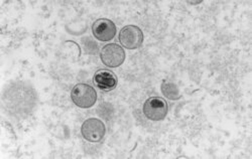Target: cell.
I'll use <instances>...</instances> for the list:
<instances>
[{
	"instance_id": "1",
	"label": "cell",
	"mask_w": 252,
	"mask_h": 159,
	"mask_svg": "<svg viewBox=\"0 0 252 159\" xmlns=\"http://www.w3.org/2000/svg\"><path fill=\"white\" fill-rule=\"evenodd\" d=\"M71 99L77 107L89 109L93 107L97 101V92L90 85L80 83L75 85L72 89Z\"/></svg>"
},
{
	"instance_id": "2",
	"label": "cell",
	"mask_w": 252,
	"mask_h": 159,
	"mask_svg": "<svg viewBox=\"0 0 252 159\" xmlns=\"http://www.w3.org/2000/svg\"><path fill=\"white\" fill-rule=\"evenodd\" d=\"M144 116L151 121H162L167 115L169 106L163 98L151 97L143 104Z\"/></svg>"
},
{
	"instance_id": "3",
	"label": "cell",
	"mask_w": 252,
	"mask_h": 159,
	"mask_svg": "<svg viewBox=\"0 0 252 159\" xmlns=\"http://www.w3.org/2000/svg\"><path fill=\"white\" fill-rule=\"evenodd\" d=\"M83 138L89 142H100L106 134L105 124L98 118H89L81 126Z\"/></svg>"
},
{
	"instance_id": "4",
	"label": "cell",
	"mask_w": 252,
	"mask_h": 159,
	"mask_svg": "<svg viewBox=\"0 0 252 159\" xmlns=\"http://www.w3.org/2000/svg\"><path fill=\"white\" fill-rule=\"evenodd\" d=\"M102 63L108 68H118L125 61V52L123 48L116 44H108L104 46L100 52Z\"/></svg>"
},
{
	"instance_id": "5",
	"label": "cell",
	"mask_w": 252,
	"mask_h": 159,
	"mask_svg": "<svg viewBox=\"0 0 252 159\" xmlns=\"http://www.w3.org/2000/svg\"><path fill=\"white\" fill-rule=\"evenodd\" d=\"M119 42L127 50H136L143 43V32L136 26H126L119 32Z\"/></svg>"
},
{
	"instance_id": "6",
	"label": "cell",
	"mask_w": 252,
	"mask_h": 159,
	"mask_svg": "<svg viewBox=\"0 0 252 159\" xmlns=\"http://www.w3.org/2000/svg\"><path fill=\"white\" fill-rule=\"evenodd\" d=\"M115 24L107 18H100L93 24L92 32L100 42H109L116 35Z\"/></svg>"
},
{
	"instance_id": "7",
	"label": "cell",
	"mask_w": 252,
	"mask_h": 159,
	"mask_svg": "<svg viewBox=\"0 0 252 159\" xmlns=\"http://www.w3.org/2000/svg\"><path fill=\"white\" fill-rule=\"evenodd\" d=\"M93 81L97 88L104 92H110L114 90L118 84L116 75L108 70L97 71L93 77Z\"/></svg>"
},
{
	"instance_id": "8",
	"label": "cell",
	"mask_w": 252,
	"mask_h": 159,
	"mask_svg": "<svg viewBox=\"0 0 252 159\" xmlns=\"http://www.w3.org/2000/svg\"><path fill=\"white\" fill-rule=\"evenodd\" d=\"M161 93L165 98L170 99V100H173V101L179 100L181 98V94L178 89V86L172 82H167V81L162 82Z\"/></svg>"
},
{
	"instance_id": "9",
	"label": "cell",
	"mask_w": 252,
	"mask_h": 159,
	"mask_svg": "<svg viewBox=\"0 0 252 159\" xmlns=\"http://www.w3.org/2000/svg\"><path fill=\"white\" fill-rule=\"evenodd\" d=\"M202 1H194V2H192V1H188V3H190V4H199V3H201Z\"/></svg>"
}]
</instances>
